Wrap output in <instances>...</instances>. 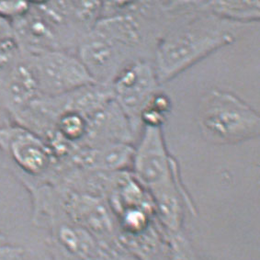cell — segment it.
<instances>
[{
  "label": "cell",
  "mask_w": 260,
  "mask_h": 260,
  "mask_svg": "<svg viewBox=\"0 0 260 260\" xmlns=\"http://www.w3.org/2000/svg\"><path fill=\"white\" fill-rule=\"evenodd\" d=\"M203 14L176 23L159 39L154 49V72L159 85L233 44L241 25L218 18L203 10Z\"/></svg>",
  "instance_id": "1"
},
{
  "label": "cell",
  "mask_w": 260,
  "mask_h": 260,
  "mask_svg": "<svg viewBox=\"0 0 260 260\" xmlns=\"http://www.w3.org/2000/svg\"><path fill=\"white\" fill-rule=\"evenodd\" d=\"M136 16L120 13L99 19L77 44L75 53L98 84L111 85L121 69L139 58L145 27Z\"/></svg>",
  "instance_id": "2"
},
{
  "label": "cell",
  "mask_w": 260,
  "mask_h": 260,
  "mask_svg": "<svg viewBox=\"0 0 260 260\" xmlns=\"http://www.w3.org/2000/svg\"><path fill=\"white\" fill-rule=\"evenodd\" d=\"M34 219L48 229L53 260H135L120 248L107 244L68 216L53 184L28 188Z\"/></svg>",
  "instance_id": "3"
},
{
  "label": "cell",
  "mask_w": 260,
  "mask_h": 260,
  "mask_svg": "<svg viewBox=\"0 0 260 260\" xmlns=\"http://www.w3.org/2000/svg\"><path fill=\"white\" fill-rule=\"evenodd\" d=\"M197 121L203 136L215 145H236L259 136V113L226 89H211L203 95Z\"/></svg>",
  "instance_id": "4"
},
{
  "label": "cell",
  "mask_w": 260,
  "mask_h": 260,
  "mask_svg": "<svg viewBox=\"0 0 260 260\" xmlns=\"http://www.w3.org/2000/svg\"><path fill=\"white\" fill-rule=\"evenodd\" d=\"M0 151L25 187L51 182L60 166L41 135L11 121L0 125Z\"/></svg>",
  "instance_id": "5"
},
{
  "label": "cell",
  "mask_w": 260,
  "mask_h": 260,
  "mask_svg": "<svg viewBox=\"0 0 260 260\" xmlns=\"http://www.w3.org/2000/svg\"><path fill=\"white\" fill-rule=\"evenodd\" d=\"M131 172L152 198L186 190L179 178L178 164L167 148L162 127L143 126Z\"/></svg>",
  "instance_id": "6"
},
{
  "label": "cell",
  "mask_w": 260,
  "mask_h": 260,
  "mask_svg": "<svg viewBox=\"0 0 260 260\" xmlns=\"http://www.w3.org/2000/svg\"><path fill=\"white\" fill-rule=\"evenodd\" d=\"M22 54L34 70L42 96H61L95 83L73 52L47 50Z\"/></svg>",
  "instance_id": "7"
},
{
  "label": "cell",
  "mask_w": 260,
  "mask_h": 260,
  "mask_svg": "<svg viewBox=\"0 0 260 260\" xmlns=\"http://www.w3.org/2000/svg\"><path fill=\"white\" fill-rule=\"evenodd\" d=\"M158 85L153 63L143 58L128 63L111 82L114 101L129 119L135 133L141 126V112L157 92Z\"/></svg>",
  "instance_id": "8"
},
{
  "label": "cell",
  "mask_w": 260,
  "mask_h": 260,
  "mask_svg": "<svg viewBox=\"0 0 260 260\" xmlns=\"http://www.w3.org/2000/svg\"><path fill=\"white\" fill-rule=\"evenodd\" d=\"M41 96L34 70L21 52L18 62L0 77V109L14 121Z\"/></svg>",
  "instance_id": "9"
},
{
  "label": "cell",
  "mask_w": 260,
  "mask_h": 260,
  "mask_svg": "<svg viewBox=\"0 0 260 260\" xmlns=\"http://www.w3.org/2000/svg\"><path fill=\"white\" fill-rule=\"evenodd\" d=\"M200 8L218 18L239 24L257 22L260 18V3L258 1L201 2Z\"/></svg>",
  "instance_id": "10"
},
{
  "label": "cell",
  "mask_w": 260,
  "mask_h": 260,
  "mask_svg": "<svg viewBox=\"0 0 260 260\" xmlns=\"http://www.w3.org/2000/svg\"><path fill=\"white\" fill-rule=\"evenodd\" d=\"M170 109L171 101L169 96L163 93L156 92L141 112V125L162 127Z\"/></svg>",
  "instance_id": "11"
},
{
  "label": "cell",
  "mask_w": 260,
  "mask_h": 260,
  "mask_svg": "<svg viewBox=\"0 0 260 260\" xmlns=\"http://www.w3.org/2000/svg\"><path fill=\"white\" fill-rule=\"evenodd\" d=\"M164 260H202L192 242L183 232L168 236Z\"/></svg>",
  "instance_id": "12"
},
{
  "label": "cell",
  "mask_w": 260,
  "mask_h": 260,
  "mask_svg": "<svg viewBox=\"0 0 260 260\" xmlns=\"http://www.w3.org/2000/svg\"><path fill=\"white\" fill-rule=\"evenodd\" d=\"M21 49L14 32L0 36V77L18 62Z\"/></svg>",
  "instance_id": "13"
},
{
  "label": "cell",
  "mask_w": 260,
  "mask_h": 260,
  "mask_svg": "<svg viewBox=\"0 0 260 260\" xmlns=\"http://www.w3.org/2000/svg\"><path fill=\"white\" fill-rule=\"evenodd\" d=\"M30 9L29 1H4L0 0V18L12 23L24 16Z\"/></svg>",
  "instance_id": "14"
},
{
  "label": "cell",
  "mask_w": 260,
  "mask_h": 260,
  "mask_svg": "<svg viewBox=\"0 0 260 260\" xmlns=\"http://www.w3.org/2000/svg\"><path fill=\"white\" fill-rule=\"evenodd\" d=\"M11 34H13V29H12L11 23L8 20L0 18V36Z\"/></svg>",
  "instance_id": "15"
},
{
  "label": "cell",
  "mask_w": 260,
  "mask_h": 260,
  "mask_svg": "<svg viewBox=\"0 0 260 260\" xmlns=\"http://www.w3.org/2000/svg\"><path fill=\"white\" fill-rule=\"evenodd\" d=\"M8 239L6 238V236L2 234V233H0V248L2 247V246L6 245L7 243H8Z\"/></svg>",
  "instance_id": "16"
},
{
  "label": "cell",
  "mask_w": 260,
  "mask_h": 260,
  "mask_svg": "<svg viewBox=\"0 0 260 260\" xmlns=\"http://www.w3.org/2000/svg\"><path fill=\"white\" fill-rule=\"evenodd\" d=\"M0 110H1V109H0Z\"/></svg>",
  "instance_id": "17"
}]
</instances>
